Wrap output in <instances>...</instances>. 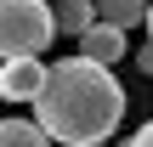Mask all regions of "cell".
I'll list each match as a JSON object with an SVG mask.
<instances>
[{
    "instance_id": "obj_8",
    "label": "cell",
    "mask_w": 153,
    "mask_h": 147,
    "mask_svg": "<svg viewBox=\"0 0 153 147\" xmlns=\"http://www.w3.org/2000/svg\"><path fill=\"white\" fill-rule=\"evenodd\" d=\"M125 147H153V119H148V125H136V130H131V142H125Z\"/></svg>"
},
{
    "instance_id": "obj_11",
    "label": "cell",
    "mask_w": 153,
    "mask_h": 147,
    "mask_svg": "<svg viewBox=\"0 0 153 147\" xmlns=\"http://www.w3.org/2000/svg\"><path fill=\"white\" fill-rule=\"evenodd\" d=\"M85 147H108V142H85Z\"/></svg>"
},
{
    "instance_id": "obj_7",
    "label": "cell",
    "mask_w": 153,
    "mask_h": 147,
    "mask_svg": "<svg viewBox=\"0 0 153 147\" xmlns=\"http://www.w3.org/2000/svg\"><path fill=\"white\" fill-rule=\"evenodd\" d=\"M97 17L114 28H136V23H148V0H97Z\"/></svg>"
},
{
    "instance_id": "obj_2",
    "label": "cell",
    "mask_w": 153,
    "mask_h": 147,
    "mask_svg": "<svg viewBox=\"0 0 153 147\" xmlns=\"http://www.w3.org/2000/svg\"><path fill=\"white\" fill-rule=\"evenodd\" d=\"M57 40L51 0H0V57H40Z\"/></svg>"
},
{
    "instance_id": "obj_10",
    "label": "cell",
    "mask_w": 153,
    "mask_h": 147,
    "mask_svg": "<svg viewBox=\"0 0 153 147\" xmlns=\"http://www.w3.org/2000/svg\"><path fill=\"white\" fill-rule=\"evenodd\" d=\"M148 40H153V0H148Z\"/></svg>"
},
{
    "instance_id": "obj_4",
    "label": "cell",
    "mask_w": 153,
    "mask_h": 147,
    "mask_svg": "<svg viewBox=\"0 0 153 147\" xmlns=\"http://www.w3.org/2000/svg\"><path fill=\"white\" fill-rule=\"evenodd\" d=\"M79 57H91V62H102V68H114L119 57H131V45H125V28H114V23H91L85 34H79Z\"/></svg>"
},
{
    "instance_id": "obj_9",
    "label": "cell",
    "mask_w": 153,
    "mask_h": 147,
    "mask_svg": "<svg viewBox=\"0 0 153 147\" xmlns=\"http://www.w3.org/2000/svg\"><path fill=\"white\" fill-rule=\"evenodd\" d=\"M131 62H136L142 74H153V40H148V45H142V51H131Z\"/></svg>"
},
{
    "instance_id": "obj_1",
    "label": "cell",
    "mask_w": 153,
    "mask_h": 147,
    "mask_svg": "<svg viewBox=\"0 0 153 147\" xmlns=\"http://www.w3.org/2000/svg\"><path fill=\"white\" fill-rule=\"evenodd\" d=\"M34 119L51 130V142H68V147L108 142L125 119V85L114 79V68H102L91 57H62L45 68V91L34 96Z\"/></svg>"
},
{
    "instance_id": "obj_5",
    "label": "cell",
    "mask_w": 153,
    "mask_h": 147,
    "mask_svg": "<svg viewBox=\"0 0 153 147\" xmlns=\"http://www.w3.org/2000/svg\"><path fill=\"white\" fill-rule=\"evenodd\" d=\"M0 147H51V130L40 119L11 113V119H0Z\"/></svg>"
},
{
    "instance_id": "obj_6",
    "label": "cell",
    "mask_w": 153,
    "mask_h": 147,
    "mask_svg": "<svg viewBox=\"0 0 153 147\" xmlns=\"http://www.w3.org/2000/svg\"><path fill=\"white\" fill-rule=\"evenodd\" d=\"M51 11H57V34H74V40L97 23V0H51Z\"/></svg>"
},
{
    "instance_id": "obj_3",
    "label": "cell",
    "mask_w": 153,
    "mask_h": 147,
    "mask_svg": "<svg viewBox=\"0 0 153 147\" xmlns=\"http://www.w3.org/2000/svg\"><path fill=\"white\" fill-rule=\"evenodd\" d=\"M45 68L51 62H40V57H0V102L34 108V96L45 91Z\"/></svg>"
}]
</instances>
